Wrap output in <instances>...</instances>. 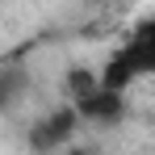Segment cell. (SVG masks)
<instances>
[{
	"label": "cell",
	"instance_id": "277c9868",
	"mask_svg": "<svg viewBox=\"0 0 155 155\" xmlns=\"http://www.w3.org/2000/svg\"><path fill=\"white\" fill-rule=\"evenodd\" d=\"M92 84H97V71H71V76H67V92H71V97H84Z\"/></svg>",
	"mask_w": 155,
	"mask_h": 155
},
{
	"label": "cell",
	"instance_id": "3957f363",
	"mask_svg": "<svg viewBox=\"0 0 155 155\" xmlns=\"http://www.w3.org/2000/svg\"><path fill=\"white\" fill-rule=\"evenodd\" d=\"M21 92H25V76H21L17 67H4V71H0V109L8 101H17Z\"/></svg>",
	"mask_w": 155,
	"mask_h": 155
},
{
	"label": "cell",
	"instance_id": "7a4b0ae2",
	"mask_svg": "<svg viewBox=\"0 0 155 155\" xmlns=\"http://www.w3.org/2000/svg\"><path fill=\"white\" fill-rule=\"evenodd\" d=\"M76 122H80V113L76 109H59V113H51V117H42L38 126H34V134H29V143L34 147H63L67 138H71V130H76Z\"/></svg>",
	"mask_w": 155,
	"mask_h": 155
},
{
	"label": "cell",
	"instance_id": "6da1fadb",
	"mask_svg": "<svg viewBox=\"0 0 155 155\" xmlns=\"http://www.w3.org/2000/svg\"><path fill=\"white\" fill-rule=\"evenodd\" d=\"M151 71H155V25H151V21H143V25L122 42V51L105 63V71H101L97 80H101L105 88L126 92L134 80H147Z\"/></svg>",
	"mask_w": 155,
	"mask_h": 155
}]
</instances>
